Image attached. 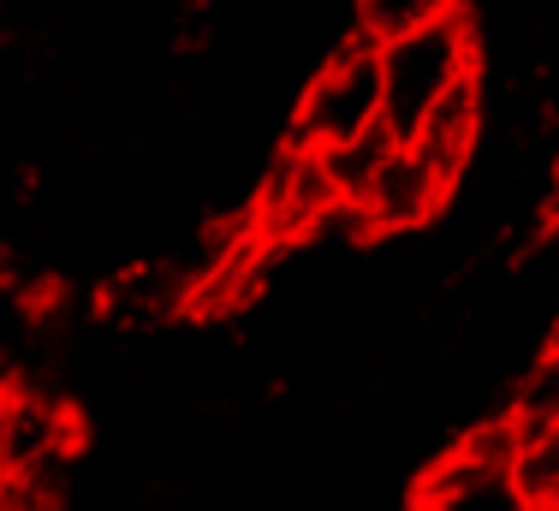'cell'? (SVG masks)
I'll list each match as a JSON object with an SVG mask.
<instances>
[{
  "label": "cell",
  "instance_id": "52a82bcc",
  "mask_svg": "<svg viewBox=\"0 0 559 511\" xmlns=\"http://www.w3.org/2000/svg\"><path fill=\"white\" fill-rule=\"evenodd\" d=\"M417 506H429V511H530V500L518 494L512 476H483V470L459 464L452 452L429 464V476L417 488Z\"/></svg>",
  "mask_w": 559,
  "mask_h": 511
},
{
  "label": "cell",
  "instance_id": "277c9868",
  "mask_svg": "<svg viewBox=\"0 0 559 511\" xmlns=\"http://www.w3.org/2000/svg\"><path fill=\"white\" fill-rule=\"evenodd\" d=\"M447 197H452L447 173L435 167L417 143H393L388 161L376 167V179L364 185V197H357L352 209H357V221H364V233H411V226H423Z\"/></svg>",
  "mask_w": 559,
  "mask_h": 511
},
{
  "label": "cell",
  "instance_id": "8992f818",
  "mask_svg": "<svg viewBox=\"0 0 559 511\" xmlns=\"http://www.w3.org/2000/svg\"><path fill=\"white\" fill-rule=\"evenodd\" d=\"M476 138H483V84H476V78H464V84L417 126V138H411V143H417V150L429 155L452 185H459V173L471 167Z\"/></svg>",
  "mask_w": 559,
  "mask_h": 511
},
{
  "label": "cell",
  "instance_id": "9c48e42d",
  "mask_svg": "<svg viewBox=\"0 0 559 511\" xmlns=\"http://www.w3.org/2000/svg\"><path fill=\"white\" fill-rule=\"evenodd\" d=\"M447 12H459V0H357V31L352 36L388 48L399 36L423 31V24L447 19Z\"/></svg>",
  "mask_w": 559,
  "mask_h": 511
},
{
  "label": "cell",
  "instance_id": "5bb4252c",
  "mask_svg": "<svg viewBox=\"0 0 559 511\" xmlns=\"http://www.w3.org/2000/svg\"><path fill=\"white\" fill-rule=\"evenodd\" d=\"M542 352H554V357H559V316H554V333H548V345H542Z\"/></svg>",
  "mask_w": 559,
  "mask_h": 511
},
{
  "label": "cell",
  "instance_id": "9a60e30c",
  "mask_svg": "<svg viewBox=\"0 0 559 511\" xmlns=\"http://www.w3.org/2000/svg\"><path fill=\"white\" fill-rule=\"evenodd\" d=\"M411 511H429V506H411Z\"/></svg>",
  "mask_w": 559,
  "mask_h": 511
},
{
  "label": "cell",
  "instance_id": "3957f363",
  "mask_svg": "<svg viewBox=\"0 0 559 511\" xmlns=\"http://www.w3.org/2000/svg\"><path fill=\"white\" fill-rule=\"evenodd\" d=\"M340 191L322 167V150H304V143H286L269 173L257 185V203H250V226L280 250V245H298V238H316L334 226L340 214Z\"/></svg>",
  "mask_w": 559,
  "mask_h": 511
},
{
  "label": "cell",
  "instance_id": "30bf717a",
  "mask_svg": "<svg viewBox=\"0 0 559 511\" xmlns=\"http://www.w3.org/2000/svg\"><path fill=\"white\" fill-rule=\"evenodd\" d=\"M512 482L530 500V511H559V428H524Z\"/></svg>",
  "mask_w": 559,
  "mask_h": 511
},
{
  "label": "cell",
  "instance_id": "7c38bea8",
  "mask_svg": "<svg viewBox=\"0 0 559 511\" xmlns=\"http://www.w3.org/2000/svg\"><path fill=\"white\" fill-rule=\"evenodd\" d=\"M512 416L524 428H559V357L554 352H542L524 369V381L512 393Z\"/></svg>",
  "mask_w": 559,
  "mask_h": 511
},
{
  "label": "cell",
  "instance_id": "5b68a950",
  "mask_svg": "<svg viewBox=\"0 0 559 511\" xmlns=\"http://www.w3.org/2000/svg\"><path fill=\"white\" fill-rule=\"evenodd\" d=\"M191 286H197V268L185 262H131L108 280L102 316L119 321V328H162L179 309H191Z\"/></svg>",
  "mask_w": 559,
  "mask_h": 511
},
{
  "label": "cell",
  "instance_id": "6da1fadb",
  "mask_svg": "<svg viewBox=\"0 0 559 511\" xmlns=\"http://www.w3.org/2000/svg\"><path fill=\"white\" fill-rule=\"evenodd\" d=\"M376 54H381V126H388L399 143H411L423 119H429L464 78H476V24H471V12L459 7V12L399 36V43L376 48Z\"/></svg>",
  "mask_w": 559,
  "mask_h": 511
},
{
  "label": "cell",
  "instance_id": "8fae6325",
  "mask_svg": "<svg viewBox=\"0 0 559 511\" xmlns=\"http://www.w3.org/2000/svg\"><path fill=\"white\" fill-rule=\"evenodd\" d=\"M393 131L388 126H376L369 138H357V143H340V150H322V167H328V179H334V191H340V203L352 209L357 197H364V185L376 179V167L388 161L393 150Z\"/></svg>",
  "mask_w": 559,
  "mask_h": 511
},
{
  "label": "cell",
  "instance_id": "7a4b0ae2",
  "mask_svg": "<svg viewBox=\"0 0 559 511\" xmlns=\"http://www.w3.org/2000/svg\"><path fill=\"white\" fill-rule=\"evenodd\" d=\"M376 126H381V54H376V43L352 36L304 84L292 143H304V150H340V143L369 138Z\"/></svg>",
  "mask_w": 559,
  "mask_h": 511
},
{
  "label": "cell",
  "instance_id": "ba28073f",
  "mask_svg": "<svg viewBox=\"0 0 559 511\" xmlns=\"http://www.w3.org/2000/svg\"><path fill=\"white\" fill-rule=\"evenodd\" d=\"M43 345V292L0 268V363L24 381V357Z\"/></svg>",
  "mask_w": 559,
  "mask_h": 511
},
{
  "label": "cell",
  "instance_id": "4fadbf2b",
  "mask_svg": "<svg viewBox=\"0 0 559 511\" xmlns=\"http://www.w3.org/2000/svg\"><path fill=\"white\" fill-rule=\"evenodd\" d=\"M12 387H19V375H12L7 363H0V405H7V393H12Z\"/></svg>",
  "mask_w": 559,
  "mask_h": 511
}]
</instances>
